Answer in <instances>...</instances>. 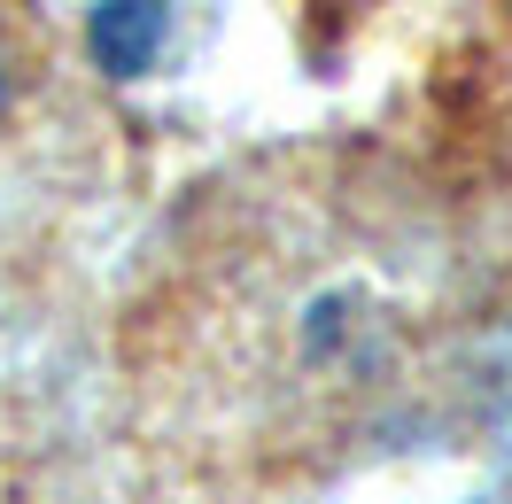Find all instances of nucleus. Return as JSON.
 <instances>
[{"instance_id": "obj_1", "label": "nucleus", "mask_w": 512, "mask_h": 504, "mask_svg": "<svg viewBox=\"0 0 512 504\" xmlns=\"http://www.w3.org/2000/svg\"><path fill=\"white\" fill-rule=\"evenodd\" d=\"M163 24H171L163 0H101V8H94V55L117 70V78H132V70L156 63Z\"/></svg>"}]
</instances>
